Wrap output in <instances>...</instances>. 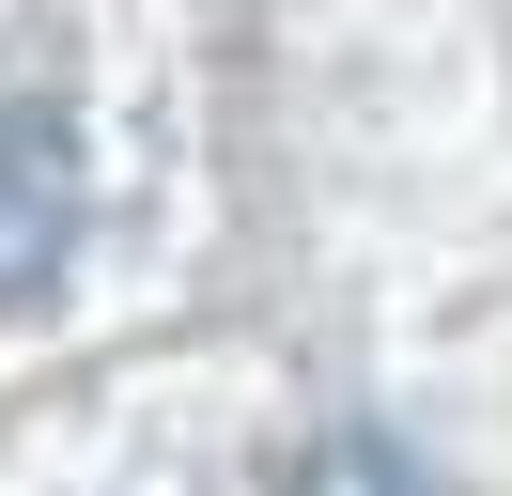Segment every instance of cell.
Returning <instances> with one entry per match:
<instances>
[{
    "mask_svg": "<svg viewBox=\"0 0 512 496\" xmlns=\"http://www.w3.org/2000/svg\"><path fill=\"white\" fill-rule=\"evenodd\" d=\"M78 264V124L47 93H0V310H32Z\"/></svg>",
    "mask_w": 512,
    "mask_h": 496,
    "instance_id": "1",
    "label": "cell"
}]
</instances>
